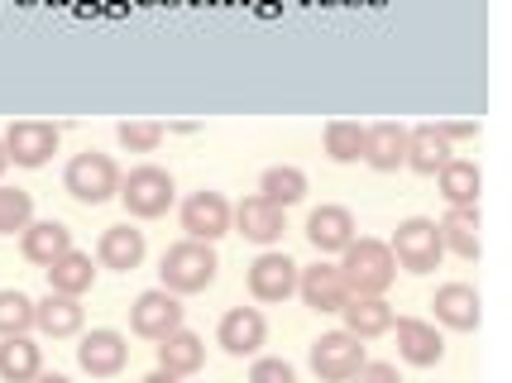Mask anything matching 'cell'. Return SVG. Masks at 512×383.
Returning <instances> with one entry per match:
<instances>
[{
	"instance_id": "6da1fadb",
	"label": "cell",
	"mask_w": 512,
	"mask_h": 383,
	"mask_svg": "<svg viewBox=\"0 0 512 383\" xmlns=\"http://www.w3.org/2000/svg\"><path fill=\"white\" fill-rule=\"evenodd\" d=\"M340 278H345V288L350 297H383L393 288V278H398V259H393V249L383 245V240H350V245L340 249Z\"/></svg>"
},
{
	"instance_id": "7a4b0ae2",
	"label": "cell",
	"mask_w": 512,
	"mask_h": 383,
	"mask_svg": "<svg viewBox=\"0 0 512 383\" xmlns=\"http://www.w3.org/2000/svg\"><path fill=\"white\" fill-rule=\"evenodd\" d=\"M216 245H201V240H178V245L163 249V264H158V278H163V293L173 297H192L206 293L216 283Z\"/></svg>"
},
{
	"instance_id": "3957f363",
	"label": "cell",
	"mask_w": 512,
	"mask_h": 383,
	"mask_svg": "<svg viewBox=\"0 0 512 383\" xmlns=\"http://www.w3.org/2000/svg\"><path fill=\"white\" fill-rule=\"evenodd\" d=\"M115 197L125 202L130 216L154 221V216H163V211L173 206L178 187H173V173H168V168H158V163H139V168H130V173L120 178V192H115Z\"/></svg>"
},
{
	"instance_id": "277c9868",
	"label": "cell",
	"mask_w": 512,
	"mask_h": 383,
	"mask_svg": "<svg viewBox=\"0 0 512 383\" xmlns=\"http://www.w3.org/2000/svg\"><path fill=\"white\" fill-rule=\"evenodd\" d=\"M63 187H67V197H77L82 206H101V202H111L115 192H120V168H115L111 154L87 149V154L67 158Z\"/></svg>"
},
{
	"instance_id": "5b68a950",
	"label": "cell",
	"mask_w": 512,
	"mask_h": 383,
	"mask_svg": "<svg viewBox=\"0 0 512 383\" xmlns=\"http://www.w3.org/2000/svg\"><path fill=\"white\" fill-rule=\"evenodd\" d=\"M388 249H393V259H398L407 273H431L441 264V254H446V249H441V230H436L431 216H407V221L393 230Z\"/></svg>"
},
{
	"instance_id": "8992f818",
	"label": "cell",
	"mask_w": 512,
	"mask_h": 383,
	"mask_svg": "<svg viewBox=\"0 0 512 383\" xmlns=\"http://www.w3.org/2000/svg\"><path fill=\"white\" fill-rule=\"evenodd\" d=\"M58 139H63V130L53 120H10L0 144H5L15 168H44L48 158L58 154Z\"/></svg>"
},
{
	"instance_id": "52a82bcc",
	"label": "cell",
	"mask_w": 512,
	"mask_h": 383,
	"mask_svg": "<svg viewBox=\"0 0 512 383\" xmlns=\"http://www.w3.org/2000/svg\"><path fill=\"white\" fill-rule=\"evenodd\" d=\"M364 360L369 355H364L359 336H350V331H326V336L312 340V374L321 383H345Z\"/></svg>"
},
{
	"instance_id": "ba28073f",
	"label": "cell",
	"mask_w": 512,
	"mask_h": 383,
	"mask_svg": "<svg viewBox=\"0 0 512 383\" xmlns=\"http://www.w3.org/2000/svg\"><path fill=\"white\" fill-rule=\"evenodd\" d=\"M182 230H187V240H201V245H216L221 235H230V202H225L221 192H211V187H201L192 192L178 211Z\"/></svg>"
},
{
	"instance_id": "9c48e42d",
	"label": "cell",
	"mask_w": 512,
	"mask_h": 383,
	"mask_svg": "<svg viewBox=\"0 0 512 383\" xmlns=\"http://www.w3.org/2000/svg\"><path fill=\"white\" fill-rule=\"evenodd\" d=\"M182 326V302L173 293H163V288H149V293L134 297L130 307V331L144 340H163L168 331H178Z\"/></svg>"
},
{
	"instance_id": "30bf717a",
	"label": "cell",
	"mask_w": 512,
	"mask_h": 383,
	"mask_svg": "<svg viewBox=\"0 0 512 383\" xmlns=\"http://www.w3.org/2000/svg\"><path fill=\"white\" fill-rule=\"evenodd\" d=\"M268 336V321L259 307H230L221 316V326H216V340H221L225 355H235V360H245V355H259V345Z\"/></svg>"
},
{
	"instance_id": "8fae6325",
	"label": "cell",
	"mask_w": 512,
	"mask_h": 383,
	"mask_svg": "<svg viewBox=\"0 0 512 383\" xmlns=\"http://www.w3.org/2000/svg\"><path fill=\"white\" fill-rule=\"evenodd\" d=\"M297 293V264L288 254H259L249 264V297L254 302H288Z\"/></svg>"
},
{
	"instance_id": "7c38bea8",
	"label": "cell",
	"mask_w": 512,
	"mask_h": 383,
	"mask_svg": "<svg viewBox=\"0 0 512 383\" xmlns=\"http://www.w3.org/2000/svg\"><path fill=\"white\" fill-rule=\"evenodd\" d=\"M125 360H130V345H125V336L120 331H87L82 336V345H77V364L87 369L91 379H115L120 369H125Z\"/></svg>"
},
{
	"instance_id": "4fadbf2b",
	"label": "cell",
	"mask_w": 512,
	"mask_h": 383,
	"mask_svg": "<svg viewBox=\"0 0 512 383\" xmlns=\"http://www.w3.org/2000/svg\"><path fill=\"white\" fill-rule=\"evenodd\" d=\"M364 163L374 173H398L407 168V125L398 120H379V125H364Z\"/></svg>"
},
{
	"instance_id": "5bb4252c",
	"label": "cell",
	"mask_w": 512,
	"mask_h": 383,
	"mask_svg": "<svg viewBox=\"0 0 512 383\" xmlns=\"http://www.w3.org/2000/svg\"><path fill=\"white\" fill-rule=\"evenodd\" d=\"M297 293H302V302H307L312 312H340L350 288H345V278H340L335 264L316 259L312 269H297Z\"/></svg>"
},
{
	"instance_id": "9a60e30c",
	"label": "cell",
	"mask_w": 512,
	"mask_h": 383,
	"mask_svg": "<svg viewBox=\"0 0 512 383\" xmlns=\"http://www.w3.org/2000/svg\"><path fill=\"white\" fill-rule=\"evenodd\" d=\"M230 226L254 245H273V240H283L288 221H283V206L264 202V197H245L240 206H230Z\"/></svg>"
},
{
	"instance_id": "2e32d148",
	"label": "cell",
	"mask_w": 512,
	"mask_h": 383,
	"mask_svg": "<svg viewBox=\"0 0 512 383\" xmlns=\"http://www.w3.org/2000/svg\"><path fill=\"white\" fill-rule=\"evenodd\" d=\"M393 326H398V355L407 364H417V369L441 364V355H446V340H441V331H436L431 321L402 316V321H393Z\"/></svg>"
},
{
	"instance_id": "e0dca14e",
	"label": "cell",
	"mask_w": 512,
	"mask_h": 383,
	"mask_svg": "<svg viewBox=\"0 0 512 383\" xmlns=\"http://www.w3.org/2000/svg\"><path fill=\"white\" fill-rule=\"evenodd\" d=\"M307 240L316 254H340V249L355 240V216L350 206H316L307 216Z\"/></svg>"
},
{
	"instance_id": "ac0fdd59",
	"label": "cell",
	"mask_w": 512,
	"mask_h": 383,
	"mask_svg": "<svg viewBox=\"0 0 512 383\" xmlns=\"http://www.w3.org/2000/svg\"><path fill=\"white\" fill-rule=\"evenodd\" d=\"M67 249H72V230L63 221H29L20 230V254L29 264H39V269H48L53 259H63Z\"/></svg>"
},
{
	"instance_id": "d6986e66",
	"label": "cell",
	"mask_w": 512,
	"mask_h": 383,
	"mask_svg": "<svg viewBox=\"0 0 512 383\" xmlns=\"http://www.w3.org/2000/svg\"><path fill=\"white\" fill-rule=\"evenodd\" d=\"M96 264L115 273H134L144 264V230L134 226H111L96 240Z\"/></svg>"
},
{
	"instance_id": "ffe728a7",
	"label": "cell",
	"mask_w": 512,
	"mask_h": 383,
	"mask_svg": "<svg viewBox=\"0 0 512 383\" xmlns=\"http://www.w3.org/2000/svg\"><path fill=\"white\" fill-rule=\"evenodd\" d=\"M201 364H206V345H201V336H192V331H168V336L158 340V369L163 374H173V379H192Z\"/></svg>"
},
{
	"instance_id": "44dd1931",
	"label": "cell",
	"mask_w": 512,
	"mask_h": 383,
	"mask_svg": "<svg viewBox=\"0 0 512 383\" xmlns=\"http://www.w3.org/2000/svg\"><path fill=\"white\" fill-rule=\"evenodd\" d=\"M450 163V139L441 135V125H417L407 130V168L422 173V178H436Z\"/></svg>"
},
{
	"instance_id": "7402d4cb",
	"label": "cell",
	"mask_w": 512,
	"mask_h": 383,
	"mask_svg": "<svg viewBox=\"0 0 512 383\" xmlns=\"http://www.w3.org/2000/svg\"><path fill=\"white\" fill-rule=\"evenodd\" d=\"M82 321H87V312H82V297L48 293L44 302H34V326H39L44 336H53V340L77 336V331H82Z\"/></svg>"
},
{
	"instance_id": "603a6c76",
	"label": "cell",
	"mask_w": 512,
	"mask_h": 383,
	"mask_svg": "<svg viewBox=\"0 0 512 383\" xmlns=\"http://www.w3.org/2000/svg\"><path fill=\"white\" fill-rule=\"evenodd\" d=\"M431 307H436V321L450 326V331H474V326H479V293H474L469 283H446V288H436Z\"/></svg>"
},
{
	"instance_id": "cb8c5ba5",
	"label": "cell",
	"mask_w": 512,
	"mask_h": 383,
	"mask_svg": "<svg viewBox=\"0 0 512 383\" xmlns=\"http://www.w3.org/2000/svg\"><path fill=\"white\" fill-rule=\"evenodd\" d=\"M340 316H345V331L359 340H374L383 336V331H393V307L383 302V297H345V307H340Z\"/></svg>"
},
{
	"instance_id": "d4e9b609",
	"label": "cell",
	"mask_w": 512,
	"mask_h": 383,
	"mask_svg": "<svg viewBox=\"0 0 512 383\" xmlns=\"http://www.w3.org/2000/svg\"><path fill=\"white\" fill-rule=\"evenodd\" d=\"M44 273H48V293H63V297H82L96 283V264L82 249H67L63 259H53Z\"/></svg>"
},
{
	"instance_id": "484cf974",
	"label": "cell",
	"mask_w": 512,
	"mask_h": 383,
	"mask_svg": "<svg viewBox=\"0 0 512 383\" xmlns=\"http://www.w3.org/2000/svg\"><path fill=\"white\" fill-rule=\"evenodd\" d=\"M436 230H441V249L460 259H479V206H450L446 221H436Z\"/></svg>"
},
{
	"instance_id": "4316f807",
	"label": "cell",
	"mask_w": 512,
	"mask_h": 383,
	"mask_svg": "<svg viewBox=\"0 0 512 383\" xmlns=\"http://www.w3.org/2000/svg\"><path fill=\"white\" fill-rule=\"evenodd\" d=\"M44 369V350L29 336H0V379L5 383H34Z\"/></svg>"
},
{
	"instance_id": "83f0119b",
	"label": "cell",
	"mask_w": 512,
	"mask_h": 383,
	"mask_svg": "<svg viewBox=\"0 0 512 383\" xmlns=\"http://www.w3.org/2000/svg\"><path fill=\"white\" fill-rule=\"evenodd\" d=\"M259 197L288 211V206H297L307 197V173L292 168V163H273V168H264V178H259Z\"/></svg>"
},
{
	"instance_id": "f1b7e54d",
	"label": "cell",
	"mask_w": 512,
	"mask_h": 383,
	"mask_svg": "<svg viewBox=\"0 0 512 383\" xmlns=\"http://www.w3.org/2000/svg\"><path fill=\"white\" fill-rule=\"evenodd\" d=\"M441 178V197L450 206H479V163H469V158H450L446 168L436 173Z\"/></svg>"
},
{
	"instance_id": "f546056e",
	"label": "cell",
	"mask_w": 512,
	"mask_h": 383,
	"mask_svg": "<svg viewBox=\"0 0 512 383\" xmlns=\"http://www.w3.org/2000/svg\"><path fill=\"white\" fill-rule=\"evenodd\" d=\"M321 139H326V154L335 163H359V154H364V125L359 120H331L321 130Z\"/></svg>"
},
{
	"instance_id": "4dcf8cb0",
	"label": "cell",
	"mask_w": 512,
	"mask_h": 383,
	"mask_svg": "<svg viewBox=\"0 0 512 383\" xmlns=\"http://www.w3.org/2000/svg\"><path fill=\"white\" fill-rule=\"evenodd\" d=\"M34 331V297L20 288H0V336H29Z\"/></svg>"
},
{
	"instance_id": "1f68e13d",
	"label": "cell",
	"mask_w": 512,
	"mask_h": 383,
	"mask_svg": "<svg viewBox=\"0 0 512 383\" xmlns=\"http://www.w3.org/2000/svg\"><path fill=\"white\" fill-rule=\"evenodd\" d=\"M163 120H120L115 125V139L130 149V154H154L158 144H163Z\"/></svg>"
},
{
	"instance_id": "d6a6232c",
	"label": "cell",
	"mask_w": 512,
	"mask_h": 383,
	"mask_svg": "<svg viewBox=\"0 0 512 383\" xmlns=\"http://www.w3.org/2000/svg\"><path fill=\"white\" fill-rule=\"evenodd\" d=\"M34 221V197L24 187H0V235H15Z\"/></svg>"
},
{
	"instance_id": "836d02e7",
	"label": "cell",
	"mask_w": 512,
	"mask_h": 383,
	"mask_svg": "<svg viewBox=\"0 0 512 383\" xmlns=\"http://www.w3.org/2000/svg\"><path fill=\"white\" fill-rule=\"evenodd\" d=\"M249 383H297V374H292L288 360L264 355V360H254V369H249Z\"/></svg>"
},
{
	"instance_id": "e575fe53",
	"label": "cell",
	"mask_w": 512,
	"mask_h": 383,
	"mask_svg": "<svg viewBox=\"0 0 512 383\" xmlns=\"http://www.w3.org/2000/svg\"><path fill=\"white\" fill-rule=\"evenodd\" d=\"M345 383H402V374H398V364H383V360H364L350 374Z\"/></svg>"
},
{
	"instance_id": "d590c367",
	"label": "cell",
	"mask_w": 512,
	"mask_h": 383,
	"mask_svg": "<svg viewBox=\"0 0 512 383\" xmlns=\"http://www.w3.org/2000/svg\"><path fill=\"white\" fill-rule=\"evenodd\" d=\"M441 135L455 144V139H474L479 135V125H474V120H441Z\"/></svg>"
},
{
	"instance_id": "8d00e7d4",
	"label": "cell",
	"mask_w": 512,
	"mask_h": 383,
	"mask_svg": "<svg viewBox=\"0 0 512 383\" xmlns=\"http://www.w3.org/2000/svg\"><path fill=\"white\" fill-rule=\"evenodd\" d=\"M139 383H178V379H173V374H163V369H154V374H144Z\"/></svg>"
},
{
	"instance_id": "74e56055",
	"label": "cell",
	"mask_w": 512,
	"mask_h": 383,
	"mask_svg": "<svg viewBox=\"0 0 512 383\" xmlns=\"http://www.w3.org/2000/svg\"><path fill=\"white\" fill-rule=\"evenodd\" d=\"M34 383H72V379H67V374H44V369H39V374H34Z\"/></svg>"
},
{
	"instance_id": "f35d334b",
	"label": "cell",
	"mask_w": 512,
	"mask_h": 383,
	"mask_svg": "<svg viewBox=\"0 0 512 383\" xmlns=\"http://www.w3.org/2000/svg\"><path fill=\"white\" fill-rule=\"evenodd\" d=\"M5 168H10V154H5V144H0V173H5Z\"/></svg>"
}]
</instances>
